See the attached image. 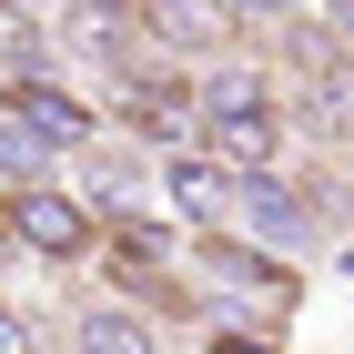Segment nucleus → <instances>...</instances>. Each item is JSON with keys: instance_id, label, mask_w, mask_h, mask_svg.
I'll list each match as a JSON object with an SVG mask.
<instances>
[{"instance_id": "20e7f679", "label": "nucleus", "mask_w": 354, "mask_h": 354, "mask_svg": "<svg viewBox=\"0 0 354 354\" xmlns=\"http://www.w3.org/2000/svg\"><path fill=\"white\" fill-rule=\"evenodd\" d=\"M162 213H172V233H233V172L203 162V152H172L162 162Z\"/></svg>"}, {"instance_id": "6e6552de", "label": "nucleus", "mask_w": 354, "mask_h": 354, "mask_svg": "<svg viewBox=\"0 0 354 354\" xmlns=\"http://www.w3.org/2000/svg\"><path fill=\"white\" fill-rule=\"evenodd\" d=\"M0 354H41V324H30L10 294H0Z\"/></svg>"}, {"instance_id": "f03ea898", "label": "nucleus", "mask_w": 354, "mask_h": 354, "mask_svg": "<svg viewBox=\"0 0 354 354\" xmlns=\"http://www.w3.org/2000/svg\"><path fill=\"white\" fill-rule=\"evenodd\" d=\"M0 233H10L21 263H51V273H71V263L102 253V223L82 213L71 183H21V192H0Z\"/></svg>"}, {"instance_id": "7ed1b4c3", "label": "nucleus", "mask_w": 354, "mask_h": 354, "mask_svg": "<svg viewBox=\"0 0 354 354\" xmlns=\"http://www.w3.org/2000/svg\"><path fill=\"white\" fill-rule=\"evenodd\" d=\"M0 111H10V122H21V132L41 142L51 162H71V152H91V142H102V111H91L82 91L61 82V71H30V82H0Z\"/></svg>"}, {"instance_id": "423d86ee", "label": "nucleus", "mask_w": 354, "mask_h": 354, "mask_svg": "<svg viewBox=\"0 0 354 354\" xmlns=\"http://www.w3.org/2000/svg\"><path fill=\"white\" fill-rule=\"evenodd\" d=\"M51 172H61V162H51V152L21 132V122H10V111H0V183L21 192V183H51Z\"/></svg>"}, {"instance_id": "1a4fd4ad", "label": "nucleus", "mask_w": 354, "mask_h": 354, "mask_svg": "<svg viewBox=\"0 0 354 354\" xmlns=\"http://www.w3.org/2000/svg\"><path fill=\"white\" fill-rule=\"evenodd\" d=\"M10 263H21V253H10V233H0V273H10Z\"/></svg>"}, {"instance_id": "0eeeda50", "label": "nucleus", "mask_w": 354, "mask_h": 354, "mask_svg": "<svg viewBox=\"0 0 354 354\" xmlns=\"http://www.w3.org/2000/svg\"><path fill=\"white\" fill-rule=\"evenodd\" d=\"M203 354H294V344H273V334H253V324H213Z\"/></svg>"}, {"instance_id": "39448f33", "label": "nucleus", "mask_w": 354, "mask_h": 354, "mask_svg": "<svg viewBox=\"0 0 354 354\" xmlns=\"http://www.w3.org/2000/svg\"><path fill=\"white\" fill-rule=\"evenodd\" d=\"M61 354H162V344H152V314H132V304H91Z\"/></svg>"}, {"instance_id": "f257e3e1", "label": "nucleus", "mask_w": 354, "mask_h": 354, "mask_svg": "<svg viewBox=\"0 0 354 354\" xmlns=\"http://www.w3.org/2000/svg\"><path fill=\"white\" fill-rule=\"evenodd\" d=\"M233 233H243L253 253H273V263L314 253V243L334 233V172H314V183H294V172H253V183H233Z\"/></svg>"}]
</instances>
